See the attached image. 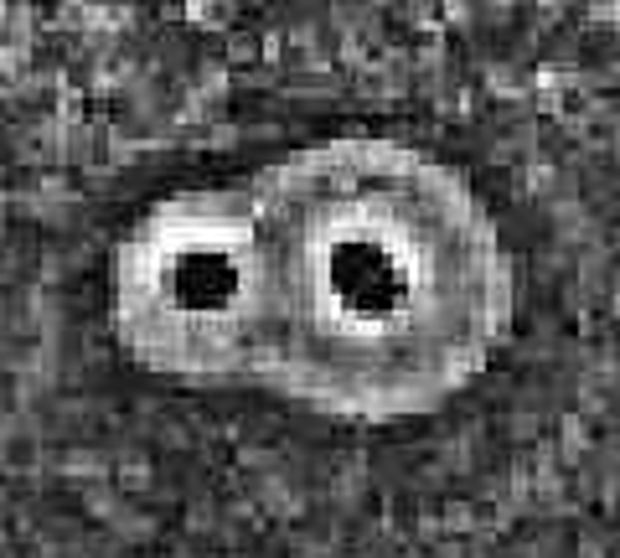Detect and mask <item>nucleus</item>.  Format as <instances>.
I'll return each mask as SVG.
<instances>
[{"instance_id":"obj_1","label":"nucleus","mask_w":620,"mask_h":558,"mask_svg":"<svg viewBox=\"0 0 620 558\" xmlns=\"http://www.w3.org/2000/svg\"><path fill=\"white\" fill-rule=\"evenodd\" d=\"M264 326L254 383L347 424L465 393L517 316L502 228L455 166L388 135H336L254 186Z\"/></svg>"},{"instance_id":"obj_2","label":"nucleus","mask_w":620,"mask_h":558,"mask_svg":"<svg viewBox=\"0 0 620 558\" xmlns=\"http://www.w3.org/2000/svg\"><path fill=\"white\" fill-rule=\"evenodd\" d=\"M109 326L150 378L192 388L254 378L264 264L248 186H186L124 228L109 254Z\"/></svg>"}]
</instances>
